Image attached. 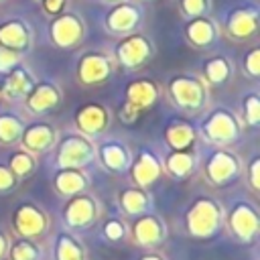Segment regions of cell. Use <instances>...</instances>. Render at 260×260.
<instances>
[{"label":"cell","instance_id":"29","mask_svg":"<svg viewBox=\"0 0 260 260\" xmlns=\"http://www.w3.org/2000/svg\"><path fill=\"white\" fill-rule=\"evenodd\" d=\"M43 4H45V10L49 14H61V10L65 6V0H43Z\"/></svg>","mask_w":260,"mask_h":260},{"label":"cell","instance_id":"31","mask_svg":"<svg viewBox=\"0 0 260 260\" xmlns=\"http://www.w3.org/2000/svg\"><path fill=\"white\" fill-rule=\"evenodd\" d=\"M256 175H258V160H254V165H252V183H254V187H258V179H256Z\"/></svg>","mask_w":260,"mask_h":260},{"label":"cell","instance_id":"28","mask_svg":"<svg viewBox=\"0 0 260 260\" xmlns=\"http://www.w3.org/2000/svg\"><path fill=\"white\" fill-rule=\"evenodd\" d=\"M246 71L252 77L260 75V49H252L248 53V57H246Z\"/></svg>","mask_w":260,"mask_h":260},{"label":"cell","instance_id":"1","mask_svg":"<svg viewBox=\"0 0 260 260\" xmlns=\"http://www.w3.org/2000/svg\"><path fill=\"white\" fill-rule=\"evenodd\" d=\"M173 102L183 110H199L205 102V85L195 77H175L169 83Z\"/></svg>","mask_w":260,"mask_h":260},{"label":"cell","instance_id":"30","mask_svg":"<svg viewBox=\"0 0 260 260\" xmlns=\"http://www.w3.org/2000/svg\"><path fill=\"white\" fill-rule=\"evenodd\" d=\"M8 185H12V179L6 169H0V187H8Z\"/></svg>","mask_w":260,"mask_h":260},{"label":"cell","instance_id":"18","mask_svg":"<svg viewBox=\"0 0 260 260\" xmlns=\"http://www.w3.org/2000/svg\"><path fill=\"white\" fill-rule=\"evenodd\" d=\"M22 122L16 116L10 114H2L0 116V142L2 144H12L22 136Z\"/></svg>","mask_w":260,"mask_h":260},{"label":"cell","instance_id":"2","mask_svg":"<svg viewBox=\"0 0 260 260\" xmlns=\"http://www.w3.org/2000/svg\"><path fill=\"white\" fill-rule=\"evenodd\" d=\"M83 37V22L75 14H59L51 22V39L57 47H75Z\"/></svg>","mask_w":260,"mask_h":260},{"label":"cell","instance_id":"25","mask_svg":"<svg viewBox=\"0 0 260 260\" xmlns=\"http://www.w3.org/2000/svg\"><path fill=\"white\" fill-rule=\"evenodd\" d=\"M244 110H246V114H244L246 124L248 126H256L260 122V102H258V98L256 95H248V100L244 104Z\"/></svg>","mask_w":260,"mask_h":260},{"label":"cell","instance_id":"17","mask_svg":"<svg viewBox=\"0 0 260 260\" xmlns=\"http://www.w3.org/2000/svg\"><path fill=\"white\" fill-rule=\"evenodd\" d=\"M193 138H195V132H193V128H191L189 124H185V122H175L173 126L167 128V140H169V144H171L175 150H185V148H189L191 142H193Z\"/></svg>","mask_w":260,"mask_h":260},{"label":"cell","instance_id":"11","mask_svg":"<svg viewBox=\"0 0 260 260\" xmlns=\"http://www.w3.org/2000/svg\"><path fill=\"white\" fill-rule=\"evenodd\" d=\"M32 85H35V79L28 75V71L16 65V67L10 69L8 77L4 79V83L0 87V95H4V98H26L28 91L32 89Z\"/></svg>","mask_w":260,"mask_h":260},{"label":"cell","instance_id":"16","mask_svg":"<svg viewBox=\"0 0 260 260\" xmlns=\"http://www.w3.org/2000/svg\"><path fill=\"white\" fill-rule=\"evenodd\" d=\"M238 169V160L234 154L225 152V150H217L211 158H209V165H207V171H209V177L213 181H225L228 177H232Z\"/></svg>","mask_w":260,"mask_h":260},{"label":"cell","instance_id":"24","mask_svg":"<svg viewBox=\"0 0 260 260\" xmlns=\"http://www.w3.org/2000/svg\"><path fill=\"white\" fill-rule=\"evenodd\" d=\"M57 185L61 191H75V189L83 187V177H79L73 171H65L57 177Z\"/></svg>","mask_w":260,"mask_h":260},{"label":"cell","instance_id":"5","mask_svg":"<svg viewBox=\"0 0 260 260\" xmlns=\"http://www.w3.org/2000/svg\"><path fill=\"white\" fill-rule=\"evenodd\" d=\"M112 73V65L110 61L100 55V53H87L81 57L79 67H77V77L91 85V83H104Z\"/></svg>","mask_w":260,"mask_h":260},{"label":"cell","instance_id":"3","mask_svg":"<svg viewBox=\"0 0 260 260\" xmlns=\"http://www.w3.org/2000/svg\"><path fill=\"white\" fill-rule=\"evenodd\" d=\"M116 57L124 67H130V69L140 67L150 57V43L142 35H128L118 45Z\"/></svg>","mask_w":260,"mask_h":260},{"label":"cell","instance_id":"26","mask_svg":"<svg viewBox=\"0 0 260 260\" xmlns=\"http://www.w3.org/2000/svg\"><path fill=\"white\" fill-rule=\"evenodd\" d=\"M32 167H35V160L26 152H16L12 156V171L16 175H26L28 171H32Z\"/></svg>","mask_w":260,"mask_h":260},{"label":"cell","instance_id":"15","mask_svg":"<svg viewBox=\"0 0 260 260\" xmlns=\"http://www.w3.org/2000/svg\"><path fill=\"white\" fill-rule=\"evenodd\" d=\"M187 39L195 47H207L215 39V24L211 20H207L205 16L193 18L187 26Z\"/></svg>","mask_w":260,"mask_h":260},{"label":"cell","instance_id":"13","mask_svg":"<svg viewBox=\"0 0 260 260\" xmlns=\"http://www.w3.org/2000/svg\"><path fill=\"white\" fill-rule=\"evenodd\" d=\"M20 138H22V144L28 150L41 152V150L53 146V142H55V130L49 124H32V126H28V128L22 130V136Z\"/></svg>","mask_w":260,"mask_h":260},{"label":"cell","instance_id":"10","mask_svg":"<svg viewBox=\"0 0 260 260\" xmlns=\"http://www.w3.org/2000/svg\"><path fill=\"white\" fill-rule=\"evenodd\" d=\"M59 104V91L53 83H35L26 95V106L35 114H45Z\"/></svg>","mask_w":260,"mask_h":260},{"label":"cell","instance_id":"6","mask_svg":"<svg viewBox=\"0 0 260 260\" xmlns=\"http://www.w3.org/2000/svg\"><path fill=\"white\" fill-rule=\"evenodd\" d=\"M205 134L211 142L215 144H223L230 142L232 138H236L238 134V122L230 112L217 110L209 116V120L205 122Z\"/></svg>","mask_w":260,"mask_h":260},{"label":"cell","instance_id":"12","mask_svg":"<svg viewBox=\"0 0 260 260\" xmlns=\"http://www.w3.org/2000/svg\"><path fill=\"white\" fill-rule=\"evenodd\" d=\"M228 26V32L236 39H248L256 32V26H258V14L254 10H248V8H240V10H234L225 22Z\"/></svg>","mask_w":260,"mask_h":260},{"label":"cell","instance_id":"19","mask_svg":"<svg viewBox=\"0 0 260 260\" xmlns=\"http://www.w3.org/2000/svg\"><path fill=\"white\" fill-rule=\"evenodd\" d=\"M102 158L110 169H124L128 165V152L120 142H108L102 148Z\"/></svg>","mask_w":260,"mask_h":260},{"label":"cell","instance_id":"20","mask_svg":"<svg viewBox=\"0 0 260 260\" xmlns=\"http://www.w3.org/2000/svg\"><path fill=\"white\" fill-rule=\"evenodd\" d=\"M156 173H158V165H156L154 156L148 154V152H142L140 160H138L136 167H134L136 179H138L140 183H148V181H152V179L156 177Z\"/></svg>","mask_w":260,"mask_h":260},{"label":"cell","instance_id":"32","mask_svg":"<svg viewBox=\"0 0 260 260\" xmlns=\"http://www.w3.org/2000/svg\"><path fill=\"white\" fill-rule=\"evenodd\" d=\"M108 2H114V4H120V2H124V0H108Z\"/></svg>","mask_w":260,"mask_h":260},{"label":"cell","instance_id":"7","mask_svg":"<svg viewBox=\"0 0 260 260\" xmlns=\"http://www.w3.org/2000/svg\"><path fill=\"white\" fill-rule=\"evenodd\" d=\"M138 20H140L138 10H136L132 4L120 2V4H116V6L110 10V14H108V18H106V24H108V28H110L112 32H116V35H132V30L136 28Z\"/></svg>","mask_w":260,"mask_h":260},{"label":"cell","instance_id":"9","mask_svg":"<svg viewBox=\"0 0 260 260\" xmlns=\"http://www.w3.org/2000/svg\"><path fill=\"white\" fill-rule=\"evenodd\" d=\"M77 128L81 130V134L93 136L106 130L108 126V112L100 106V104H87L77 112Z\"/></svg>","mask_w":260,"mask_h":260},{"label":"cell","instance_id":"21","mask_svg":"<svg viewBox=\"0 0 260 260\" xmlns=\"http://www.w3.org/2000/svg\"><path fill=\"white\" fill-rule=\"evenodd\" d=\"M230 75V65L223 57H213L205 63V77L211 83H221Z\"/></svg>","mask_w":260,"mask_h":260},{"label":"cell","instance_id":"4","mask_svg":"<svg viewBox=\"0 0 260 260\" xmlns=\"http://www.w3.org/2000/svg\"><path fill=\"white\" fill-rule=\"evenodd\" d=\"M93 156L91 144L81 136V134H71L63 140L61 150H59V162L63 167H79L85 165Z\"/></svg>","mask_w":260,"mask_h":260},{"label":"cell","instance_id":"8","mask_svg":"<svg viewBox=\"0 0 260 260\" xmlns=\"http://www.w3.org/2000/svg\"><path fill=\"white\" fill-rule=\"evenodd\" d=\"M0 47L22 53L30 47V32L20 20H6L0 24Z\"/></svg>","mask_w":260,"mask_h":260},{"label":"cell","instance_id":"14","mask_svg":"<svg viewBox=\"0 0 260 260\" xmlns=\"http://www.w3.org/2000/svg\"><path fill=\"white\" fill-rule=\"evenodd\" d=\"M156 93H158V89L150 79H140V81H134L128 85V89H126L128 102L126 104L138 112L142 108H148L156 100Z\"/></svg>","mask_w":260,"mask_h":260},{"label":"cell","instance_id":"23","mask_svg":"<svg viewBox=\"0 0 260 260\" xmlns=\"http://www.w3.org/2000/svg\"><path fill=\"white\" fill-rule=\"evenodd\" d=\"M181 10L191 18L205 16V12L209 10V0H181Z\"/></svg>","mask_w":260,"mask_h":260},{"label":"cell","instance_id":"27","mask_svg":"<svg viewBox=\"0 0 260 260\" xmlns=\"http://www.w3.org/2000/svg\"><path fill=\"white\" fill-rule=\"evenodd\" d=\"M18 59H20V53L0 47V71H10L12 67L18 65Z\"/></svg>","mask_w":260,"mask_h":260},{"label":"cell","instance_id":"22","mask_svg":"<svg viewBox=\"0 0 260 260\" xmlns=\"http://www.w3.org/2000/svg\"><path fill=\"white\" fill-rule=\"evenodd\" d=\"M191 154H187L185 150H177L175 154L169 156V169L175 173V175H185L189 169H191Z\"/></svg>","mask_w":260,"mask_h":260}]
</instances>
